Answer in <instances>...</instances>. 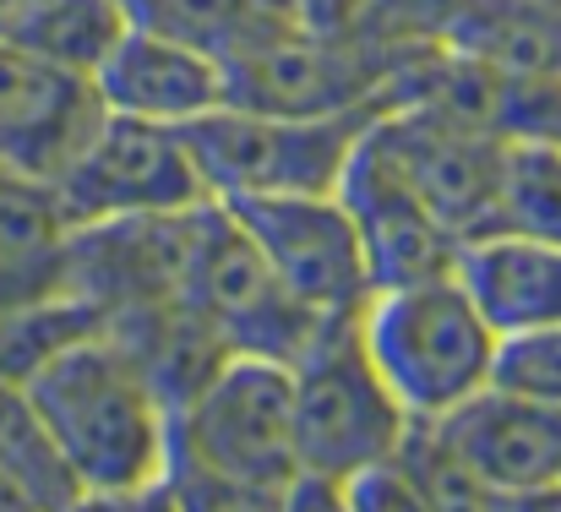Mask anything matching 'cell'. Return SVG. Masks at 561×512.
Here are the masks:
<instances>
[{
    "label": "cell",
    "mask_w": 561,
    "mask_h": 512,
    "mask_svg": "<svg viewBox=\"0 0 561 512\" xmlns=\"http://www.w3.org/2000/svg\"><path fill=\"white\" fill-rule=\"evenodd\" d=\"M371 0H289V22H300L306 33H322V38H355L360 22H366Z\"/></svg>",
    "instance_id": "obj_23"
},
{
    "label": "cell",
    "mask_w": 561,
    "mask_h": 512,
    "mask_svg": "<svg viewBox=\"0 0 561 512\" xmlns=\"http://www.w3.org/2000/svg\"><path fill=\"white\" fill-rule=\"evenodd\" d=\"M496 224L518 229V235L561 240V137H551V132H513L502 143Z\"/></svg>",
    "instance_id": "obj_18"
},
{
    "label": "cell",
    "mask_w": 561,
    "mask_h": 512,
    "mask_svg": "<svg viewBox=\"0 0 561 512\" xmlns=\"http://www.w3.org/2000/svg\"><path fill=\"white\" fill-rule=\"evenodd\" d=\"M355 328L409 420H436L491 382L496 333L453 273L376 289Z\"/></svg>",
    "instance_id": "obj_4"
},
{
    "label": "cell",
    "mask_w": 561,
    "mask_h": 512,
    "mask_svg": "<svg viewBox=\"0 0 561 512\" xmlns=\"http://www.w3.org/2000/svg\"><path fill=\"white\" fill-rule=\"evenodd\" d=\"M251 246L267 257L278 284L322 322L360 317L371 300V268L339 191H278V196H218Z\"/></svg>",
    "instance_id": "obj_9"
},
{
    "label": "cell",
    "mask_w": 561,
    "mask_h": 512,
    "mask_svg": "<svg viewBox=\"0 0 561 512\" xmlns=\"http://www.w3.org/2000/svg\"><path fill=\"white\" fill-rule=\"evenodd\" d=\"M339 202L355 218V235H360V251L371 268V295L392 289V284H420V278L453 273L458 235L387 164V153L371 143V126L339 174Z\"/></svg>",
    "instance_id": "obj_12"
},
{
    "label": "cell",
    "mask_w": 561,
    "mask_h": 512,
    "mask_svg": "<svg viewBox=\"0 0 561 512\" xmlns=\"http://www.w3.org/2000/svg\"><path fill=\"white\" fill-rule=\"evenodd\" d=\"M82 502H148L170 486L175 392L115 328L60 343L22 376Z\"/></svg>",
    "instance_id": "obj_1"
},
{
    "label": "cell",
    "mask_w": 561,
    "mask_h": 512,
    "mask_svg": "<svg viewBox=\"0 0 561 512\" xmlns=\"http://www.w3.org/2000/svg\"><path fill=\"white\" fill-rule=\"evenodd\" d=\"M224 88L240 110L333 115L355 104H392V66L366 38H322L278 11H256L224 49Z\"/></svg>",
    "instance_id": "obj_7"
},
{
    "label": "cell",
    "mask_w": 561,
    "mask_h": 512,
    "mask_svg": "<svg viewBox=\"0 0 561 512\" xmlns=\"http://www.w3.org/2000/svg\"><path fill=\"white\" fill-rule=\"evenodd\" d=\"M175 306L191 311L224 354H267L284 365L328 328L278 284L267 257L218 196L191 207L181 224Z\"/></svg>",
    "instance_id": "obj_5"
},
{
    "label": "cell",
    "mask_w": 561,
    "mask_h": 512,
    "mask_svg": "<svg viewBox=\"0 0 561 512\" xmlns=\"http://www.w3.org/2000/svg\"><path fill=\"white\" fill-rule=\"evenodd\" d=\"M371 143L387 164L414 185V196L458 235L496 229V180H502V132L458 121L436 104H387L371 121Z\"/></svg>",
    "instance_id": "obj_10"
},
{
    "label": "cell",
    "mask_w": 561,
    "mask_h": 512,
    "mask_svg": "<svg viewBox=\"0 0 561 512\" xmlns=\"http://www.w3.org/2000/svg\"><path fill=\"white\" fill-rule=\"evenodd\" d=\"M0 508H33V502H27V491H22L5 469H0Z\"/></svg>",
    "instance_id": "obj_24"
},
{
    "label": "cell",
    "mask_w": 561,
    "mask_h": 512,
    "mask_svg": "<svg viewBox=\"0 0 561 512\" xmlns=\"http://www.w3.org/2000/svg\"><path fill=\"white\" fill-rule=\"evenodd\" d=\"M0 469L27 491L33 508H77L82 491L66 469V458L55 453L22 376H5L0 371Z\"/></svg>",
    "instance_id": "obj_19"
},
{
    "label": "cell",
    "mask_w": 561,
    "mask_h": 512,
    "mask_svg": "<svg viewBox=\"0 0 561 512\" xmlns=\"http://www.w3.org/2000/svg\"><path fill=\"white\" fill-rule=\"evenodd\" d=\"M104 104L88 71L0 38V170L55 180L77 159Z\"/></svg>",
    "instance_id": "obj_13"
},
{
    "label": "cell",
    "mask_w": 561,
    "mask_h": 512,
    "mask_svg": "<svg viewBox=\"0 0 561 512\" xmlns=\"http://www.w3.org/2000/svg\"><path fill=\"white\" fill-rule=\"evenodd\" d=\"M77 229L115 218H164L213 202L181 126L104 110L77 159L49 180Z\"/></svg>",
    "instance_id": "obj_8"
},
{
    "label": "cell",
    "mask_w": 561,
    "mask_h": 512,
    "mask_svg": "<svg viewBox=\"0 0 561 512\" xmlns=\"http://www.w3.org/2000/svg\"><path fill=\"white\" fill-rule=\"evenodd\" d=\"M442 44L507 82H561V0H469Z\"/></svg>",
    "instance_id": "obj_17"
},
{
    "label": "cell",
    "mask_w": 561,
    "mask_h": 512,
    "mask_svg": "<svg viewBox=\"0 0 561 512\" xmlns=\"http://www.w3.org/2000/svg\"><path fill=\"white\" fill-rule=\"evenodd\" d=\"M436 425L496 508L561 502V409L485 382L458 409L436 414Z\"/></svg>",
    "instance_id": "obj_11"
},
{
    "label": "cell",
    "mask_w": 561,
    "mask_h": 512,
    "mask_svg": "<svg viewBox=\"0 0 561 512\" xmlns=\"http://www.w3.org/2000/svg\"><path fill=\"white\" fill-rule=\"evenodd\" d=\"M453 278L469 289L474 311L491 322L496 339L561 322V240L518 235L496 224L458 246Z\"/></svg>",
    "instance_id": "obj_16"
},
{
    "label": "cell",
    "mask_w": 561,
    "mask_h": 512,
    "mask_svg": "<svg viewBox=\"0 0 561 512\" xmlns=\"http://www.w3.org/2000/svg\"><path fill=\"white\" fill-rule=\"evenodd\" d=\"M463 5L469 0H371V11H366V22H360L355 38H366L387 60H403L414 49L442 44Z\"/></svg>",
    "instance_id": "obj_22"
},
{
    "label": "cell",
    "mask_w": 561,
    "mask_h": 512,
    "mask_svg": "<svg viewBox=\"0 0 561 512\" xmlns=\"http://www.w3.org/2000/svg\"><path fill=\"white\" fill-rule=\"evenodd\" d=\"M93 88L104 110L159 121V126H191L207 110L229 104L224 66L207 44H191L142 22H126V33L110 44V55L93 66Z\"/></svg>",
    "instance_id": "obj_14"
},
{
    "label": "cell",
    "mask_w": 561,
    "mask_h": 512,
    "mask_svg": "<svg viewBox=\"0 0 561 512\" xmlns=\"http://www.w3.org/2000/svg\"><path fill=\"white\" fill-rule=\"evenodd\" d=\"M540 132H551V137H561V93H557V104H551V115H546V126Z\"/></svg>",
    "instance_id": "obj_25"
},
{
    "label": "cell",
    "mask_w": 561,
    "mask_h": 512,
    "mask_svg": "<svg viewBox=\"0 0 561 512\" xmlns=\"http://www.w3.org/2000/svg\"><path fill=\"white\" fill-rule=\"evenodd\" d=\"M295 371L267 354H224L175 398V447L164 497L181 502H273L300 491Z\"/></svg>",
    "instance_id": "obj_2"
},
{
    "label": "cell",
    "mask_w": 561,
    "mask_h": 512,
    "mask_svg": "<svg viewBox=\"0 0 561 512\" xmlns=\"http://www.w3.org/2000/svg\"><path fill=\"white\" fill-rule=\"evenodd\" d=\"M491 387H507L518 398L561 409V322L502 333L491 354Z\"/></svg>",
    "instance_id": "obj_21"
},
{
    "label": "cell",
    "mask_w": 561,
    "mask_h": 512,
    "mask_svg": "<svg viewBox=\"0 0 561 512\" xmlns=\"http://www.w3.org/2000/svg\"><path fill=\"white\" fill-rule=\"evenodd\" d=\"M289 371H295V442L306 469L289 508L300 502L339 508V486L350 475L398 453L409 431V409L392 398V387L371 365L355 317L328 322L289 360Z\"/></svg>",
    "instance_id": "obj_3"
},
{
    "label": "cell",
    "mask_w": 561,
    "mask_h": 512,
    "mask_svg": "<svg viewBox=\"0 0 561 512\" xmlns=\"http://www.w3.org/2000/svg\"><path fill=\"white\" fill-rule=\"evenodd\" d=\"M77 295V224L49 180L0 170V333Z\"/></svg>",
    "instance_id": "obj_15"
},
{
    "label": "cell",
    "mask_w": 561,
    "mask_h": 512,
    "mask_svg": "<svg viewBox=\"0 0 561 512\" xmlns=\"http://www.w3.org/2000/svg\"><path fill=\"white\" fill-rule=\"evenodd\" d=\"M398 469L409 475L420 508H496L491 491L469 475V464L453 453V442L442 436L436 420H409L403 442H398Z\"/></svg>",
    "instance_id": "obj_20"
},
{
    "label": "cell",
    "mask_w": 561,
    "mask_h": 512,
    "mask_svg": "<svg viewBox=\"0 0 561 512\" xmlns=\"http://www.w3.org/2000/svg\"><path fill=\"white\" fill-rule=\"evenodd\" d=\"M387 104H355L333 115H273L218 104L181 126L213 196H278V191H339V174L360 148L366 126Z\"/></svg>",
    "instance_id": "obj_6"
}]
</instances>
